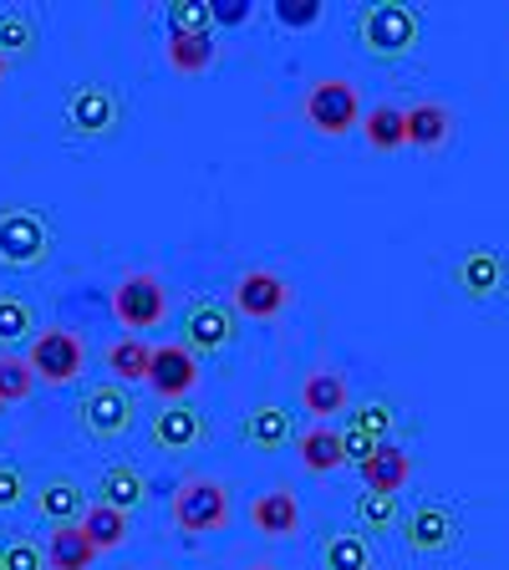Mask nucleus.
I'll return each mask as SVG.
<instances>
[{
    "label": "nucleus",
    "mask_w": 509,
    "mask_h": 570,
    "mask_svg": "<svg viewBox=\"0 0 509 570\" xmlns=\"http://www.w3.org/2000/svg\"><path fill=\"white\" fill-rule=\"evenodd\" d=\"M356 36H362V47L378 61H398L418 47L423 16L413 6H403V0H382V6H368V11L356 16Z\"/></svg>",
    "instance_id": "nucleus-1"
},
{
    "label": "nucleus",
    "mask_w": 509,
    "mask_h": 570,
    "mask_svg": "<svg viewBox=\"0 0 509 570\" xmlns=\"http://www.w3.org/2000/svg\"><path fill=\"white\" fill-rule=\"evenodd\" d=\"M112 316H118L123 332H154L158 321L168 316V291L154 271H133L112 285Z\"/></svg>",
    "instance_id": "nucleus-2"
},
{
    "label": "nucleus",
    "mask_w": 509,
    "mask_h": 570,
    "mask_svg": "<svg viewBox=\"0 0 509 570\" xmlns=\"http://www.w3.org/2000/svg\"><path fill=\"white\" fill-rule=\"evenodd\" d=\"M174 524L184 534H219L229 524V489L219 479H184L174 489Z\"/></svg>",
    "instance_id": "nucleus-3"
},
{
    "label": "nucleus",
    "mask_w": 509,
    "mask_h": 570,
    "mask_svg": "<svg viewBox=\"0 0 509 570\" xmlns=\"http://www.w3.org/2000/svg\"><path fill=\"white\" fill-rule=\"evenodd\" d=\"M301 107H306V122L321 138H342V132H352L356 122H362V97H356V87L346 82V77H321V82H311Z\"/></svg>",
    "instance_id": "nucleus-4"
},
{
    "label": "nucleus",
    "mask_w": 509,
    "mask_h": 570,
    "mask_svg": "<svg viewBox=\"0 0 509 570\" xmlns=\"http://www.w3.org/2000/svg\"><path fill=\"white\" fill-rule=\"evenodd\" d=\"M51 225L47 214L36 209H6L0 214V265H11V271H31L51 255Z\"/></svg>",
    "instance_id": "nucleus-5"
},
{
    "label": "nucleus",
    "mask_w": 509,
    "mask_h": 570,
    "mask_svg": "<svg viewBox=\"0 0 509 570\" xmlns=\"http://www.w3.org/2000/svg\"><path fill=\"white\" fill-rule=\"evenodd\" d=\"M26 362H31V372L47 382V387H67V382L87 367V342L71 332V326H47V332H36Z\"/></svg>",
    "instance_id": "nucleus-6"
},
{
    "label": "nucleus",
    "mask_w": 509,
    "mask_h": 570,
    "mask_svg": "<svg viewBox=\"0 0 509 570\" xmlns=\"http://www.w3.org/2000/svg\"><path fill=\"white\" fill-rule=\"evenodd\" d=\"M133 413H138V407H133L123 382H97L82 403H77V417H82V428L92 439H123L133 428Z\"/></svg>",
    "instance_id": "nucleus-7"
},
{
    "label": "nucleus",
    "mask_w": 509,
    "mask_h": 570,
    "mask_svg": "<svg viewBox=\"0 0 509 570\" xmlns=\"http://www.w3.org/2000/svg\"><path fill=\"white\" fill-rule=\"evenodd\" d=\"M296 301V291H291V281L275 271H245L235 281V296H229V306L239 311L245 321H275L285 306Z\"/></svg>",
    "instance_id": "nucleus-8"
},
{
    "label": "nucleus",
    "mask_w": 509,
    "mask_h": 570,
    "mask_svg": "<svg viewBox=\"0 0 509 570\" xmlns=\"http://www.w3.org/2000/svg\"><path fill=\"white\" fill-rule=\"evenodd\" d=\"M118 118H123V102L107 82H82L67 97V128L77 138H102V132L118 128Z\"/></svg>",
    "instance_id": "nucleus-9"
},
{
    "label": "nucleus",
    "mask_w": 509,
    "mask_h": 570,
    "mask_svg": "<svg viewBox=\"0 0 509 570\" xmlns=\"http://www.w3.org/2000/svg\"><path fill=\"white\" fill-rule=\"evenodd\" d=\"M194 382H199V356L184 342H164L154 346V362H148V387L158 392V403H178L189 397Z\"/></svg>",
    "instance_id": "nucleus-10"
},
{
    "label": "nucleus",
    "mask_w": 509,
    "mask_h": 570,
    "mask_svg": "<svg viewBox=\"0 0 509 570\" xmlns=\"http://www.w3.org/2000/svg\"><path fill=\"white\" fill-rule=\"evenodd\" d=\"M459 514L449 510V504H418L413 514H408V524H403V534H408V546L418 550V556H439V550H449L453 540H459Z\"/></svg>",
    "instance_id": "nucleus-11"
},
{
    "label": "nucleus",
    "mask_w": 509,
    "mask_h": 570,
    "mask_svg": "<svg viewBox=\"0 0 509 570\" xmlns=\"http://www.w3.org/2000/svg\"><path fill=\"white\" fill-rule=\"evenodd\" d=\"M249 524L261 534H271V540H291V534L301 530V499L291 484H275L265 489L255 504H249Z\"/></svg>",
    "instance_id": "nucleus-12"
},
{
    "label": "nucleus",
    "mask_w": 509,
    "mask_h": 570,
    "mask_svg": "<svg viewBox=\"0 0 509 570\" xmlns=\"http://www.w3.org/2000/svg\"><path fill=\"white\" fill-rule=\"evenodd\" d=\"M346 372L336 367H316L306 372V382H301V413H311L316 423H332L336 413H346Z\"/></svg>",
    "instance_id": "nucleus-13"
},
{
    "label": "nucleus",
    "mask_w": 509,
    "mask_h": 570,
    "mask_svg": "<svg viewBox=\"0 0 509 570\" xmlns=\"http://www.w3.org/2000/svg\"><path fill=\"white\" fill-rule=\"evenodd\" d=\"M229 336H235L229 311L214 306V301H194L189 316H184V346L189 352H219V346H229Z\"/></svg>",
    "instance_id": "nucleus-14"
},
{
    "label": "nucleus",
    "mask_w": 509,
    "mask_h": 570,
    "mask_svg": "<svg viewBox=\"0 0 509 570\" xmlns=\"http://www.w3.org/2000/svg\"><path fill=\"white\" fill-rule=\"evenodd\" d=\"M408 479H413V453L398 443H378V453L362 463V489H372V494H398V489H408Z\"/></svg>",
    "instance_id": "nucleus-15"
},
{
    "label": "nucleus",
    "mask_w": 509,
    "mask_h": 570,
    "mask_svg": "<svg viewBox=\"0 0 509 570\" xmlns=\"http://www.w3.org/2000/svg\"><path fill=\"white\" fill-rule=\"evenodd\" d=\"M245 443L249 449H261V453H275V449H285V443L296 439V423H291V413H285L281 403H255L245 413Z\"/></svg>",
    "instance_id": "nucleus-16"
},
{
    "label": "nucleus",
    "mask_w": 509,
    "mask_h": 570,
    "mask_svg": "<svg viewBox=\"0 0 509 570\" xmlns=\"http://www.w3.org/2000/svg\"><path fill=\"white\" fill-rule=\"evenodd\" d=\"M199 439H209V423H204V413L199 407H189V403H168L164 413L154 417V443L158 449H194Z\"/></svg>",
    "instance_id": "nucleus-17"
},
{
    "label": "nucleus",
    "mask_w": 509,
    "mask_h": 570,
    "mask_svg": "<svg viewBox=\"0 0 509 570\" xmlns=\"http://www.w3.org/2000/svg\"><path fill=\"white\" fill-rule=\"evenodd\" d=\"M164 57L178 77H199V71H209L219 61V47H214L209 31H168Z\"/></svg>",
    "instance_id": "nucleus-18"
},
{
    "label": "nucleus",
    "mask_w": 509,
    "mask_h": 570,
    "mask_svg": "<svg viewBox=\"0 0 509 570\" xmlns=\"http://www.w3.org/2000/svg\"><path fill=\"white\" fill-rule=\"evenodd\" d=\"M148 499V479H143L138 463H107L102 479H97V504H112V510H138Z\"/></svg>",
    "instance_id": "nucleus-19"
},
{
    "label": "nucleus",
    "mask_w": 509,
    "mask_h": 570,
    "mask_svg": "<svg viewBox=\"0 0 509 570\" xmlns=\"http://www.w3.org/2000/svg\"><path fill=\"white\" fill-rule=\"evenodd\" d=\"M453 281H459L463 296L489 301V296H499V285H505V261H499L495 249H469L459 261V271H453Z\"/></svg>",
    "instance_id": "nucleus-20"
},
{
    "label": "nucleus",
    "mask_w": 509,
    "mask_h": 570,
    "mask_svg": "<svg viewBox=\"0 0 509 570\" xmlns=\"http://www.w3.org/2000/svg\"><path fill=\"white\" fill-rule=\"evenodd\" d=\"M296 453H301V463H306L311 474H336V469H346L342 428H332V423L306 428V433L296 439Z\"/></svg>",
    "instance_id": "nucleus-21"
},
{
    "label": "nucleus",
    "mask_w": 509,
    "mask_h": 570,
    "mask_svg": "<svg viewBox=\"0 0 509 570\" xmlns=\"http://www.w3.org/2000/svg\"><path fill=\"white\" fill-rule=\"evenodd\" d=\"M97 550L82 534V524H57L47 540V570H92Z\"/></svg>",
    "instance_id": "nucleus-22"
},
{
    "label": "nucleus",
    "mask_w": 509,
    "mask_h": 570,
    "mask_svg": "<svg viewBox=\"0 0 509 570\" xmlns=\"http://www.w3.org/2000/svg\"><path fill=\"white\" fill-rule=\"evenodd\" d=\"M453 138V107L443 102H413L408 107V142L413 148H439Z\"/></svg>",
    "instance_id": "nucleus-23"
},
{
    "label": "nucleus",
    "mask_w": 509,
    "mask_h": 570,
    "mask_svg": "<svg viewBox=\"0 0 509 570\" xmlns=\"http://www.w3.org/2000/svg\"><path fill=\"white\" fill-rule=\"evenodd\" d=\"M321 570H378L368 534L332 530V534H326V546H321Z\"/></svg>",
    "instance_id": "nucleus-24"
},
{
    "label": "nucleus",
    "mask_w": 509,
    "mask_h": 570,
    "mask_svg": "<svg viewBox=\"0 0 509 570\" xmlns=\"http://www.w3.org/2000/svg\"><path fill=\"white\" fill-rule=\"evenodd\" d=\"M36 510L47 514L51 524H82L87 494H82V484H71V479H51V484H41V494H36Z\"/></svg>",
    "instance_id": "nucleus-25"
},
{
    "label": "nucleus",
    "mask_w": 509,
    "mask_h": 570,
    "mask_svg": "<svg viewBox=\"0 0 509 570\" xmlns=\"http://www.w3.org/2000/svg\"><path fill=\"white\" fill-rule=\"evenodd\" d=\"M82 534L92 540V550L102 556V550H118L123 540L133 534V520L123 510H112V504H87L82 514Z\"/></svg>",
    "instance_id": "nucleus-26"
},
{
    "label": "nucleus",
    "mask_w": 509,
    "mask_h": 570,
    "mask_svg": "<svg viewBox=\"0 0 509 570\" xmlns=\"http://www.w3.org/2000/svg\"><path fill=\"white\" fill-rule=\"evenodd\" d=\"M148 362H154V346L143 336H123V342L107 346V372L128 387V382H148Z\"/></svg>",
    "instance_id": "nucleus-27"
},
{
    "label": "nucleus",
    "mask_w": 509,
    "mask_h": 570,
    "mask_svg": "<svg viewBox=\"0 0 509 570\" xmlns=\"http://www.w3.org/2000/svg\"><path fill=\"white\" fill-rule=\"evenodd\" d=\"M368 142L378 148V154H398V148H408V112L403 107H392V102H382V107H372L368 112Z\"/></svg>",
    "instance_id": "nucleus-28"
},
{
    "label": "nucleus",
    "mask_w": 509,
    "mask_h": 570,
    "mask_svg": "<svg viewBox=\"0 0 509 570\" xmlns=\"http://www.w3.org/2000/svg\"><path fill=\"white\" fill-rule=\"evenodd\" d=\"M356 520L368 524V534H388L392 524H398V494H372V489H362V494H356Z\"/></svg>",
    "instance_id": "nucleus-29"
},
{
    "label": "nucleus",
    "mask_w": 509,
    "mask_h": 570,
    "mask_svg": "<svg viewBox=\"0 0 509 570\" xmlns=\"http://www.w3.org/2000/svg\"><path fill=\"white\" fill-rule=\"evenodd\" d=\"M36 387V372L26 356H0V407L6 403H26Z\"/></svg>",
    "instance_id": "nucleus-30"
},
{
    "label": "nucleus",
    "mask_w": 509,
    "mask_h": 570,
    "mask_svg": "<svg viewBox=\"0 0 509 570\" xmlns=\"http://www.w3.org/2000/svg\"><path fill=\"white\" fill-rule=\"evenodd\" d=\"M36 47V21L26 11H6L0 16V51L6 57H21V51Z\"/></svg>",
    "instance_id": "nucleus-31"
},
{
    "label": "nucleus",
    "mask_w": 509,
    "mask_h": 570,
    "mask_svg": "<svg viewBox=\"0 0 509 570\" xmlns=\"http://www.w3.org/2000/svg\"><path fill=\"white\" fill-rule=\"evenodd\" d=\"M26 332H31V306L21 296H0V346L21 342Z\"/></svg>",
    "instance_id": "nucleus-32"
},
{
    "label": "nucleus",
    "mask_w": 509,
    "mask_h": 570,
    "mask_svg": "<svg viewBox=\"0 0 509 570\" xmlns=\"http://www.w3.org/2000/svg\"><path fill=\"white\" fill-rule=\"evenodd\" d=\"M209 0H174L168 6V31H209Z\"/></svg>",
    "instance_id": "nucleus-33"
},
{
    "label": "nucleus",
    "mask_w": 509,
    "mask_h": 570,
    "mask_svg": "<svg viewBox=\"0 0 509 570\" xmlns=\"http://www.w3.org/2000/svg\"><path fill=\"white\" fill-rule=\"evenodd\" d=\"M346 428H356V433H368L372 443H388V428H392V407L388 403H362L352 413V423Z\"/></svg>",
    "instance_id": "nucleus-34"
},
{
    "label": "nucleus",
    "mask_w": 509,
    "mask_h": 570,
    "mask_svg": "<svg viewBox=\"0 0 509 570\" xmlns=\"http://www.w3.org/2000/svg\"><path fill=\"white\" fill-rule=\"evenodd\" d=\"M275 21H281L285 31H306V26L321 21V0H281V6H275Z\"/></svg>",
    "instance_id": "nucleus-35"
},
{
    "label": "nucleus",
    "mask_w": 509,
    "mask_h": 570,
    "mask_svg": "<svg viewBox=\"0 0 509 570\" xmlns=\"http://www.w3.org/2000/svg\"><path fill=\"white\" fill-rule=\"evenodd\" d=\"M0 560H6V570H47V556H41L36 540H11L0 550Z\"/></svg>",
    "instance_id": "nucleus-36"
},
{
    "label": "nucleus",
    "mask_w": 509,
    "mask_h": 570,
    "mask_svg": "<svg viewBox=\"0 0 509 570\" xmlns=\"http://www.w3.org/2000/svg\"><path fill=\"white\" fill-rule=\"evenodd\" d=\"M26 499V474L16 463H0V510H16Z\"/></svg>",
    "instance_id": "nucleus-37"
},
{
    "label": "nucleus",
    "mask_w": 509,
    "mask_h": 570,
    "mask_svg": "<svg viewBox=\"0 0 509 570\" xmlns=\"http://www.w3.org/2000/svg\"><path fill=\"white\" fill-rule=\"evenodd\" d=\"M342 449H346V463H368L378 453V443L368 433H356V428H342Z\"/></svg>",
    "instance_id": "nucleus-38"
},
{
    "label": "nucleus",
    "mask_w": 509,
    "mask_h": 570,
    "mask_svg": "<svg viewBox=\"0 0 509 570\" xmlns=\"http://www.w3.org/2000/svg\"><path fill=\"white\" fill-rule=\"evenodd\" d=\"M209 16H214L219 26H245V21H249V0H214Z\"/></svg>",
    "instance_id": "nucleus-39"
},
{
    "label": "nucleus",
    "mask_w": 509,
    "mask_h": 570,
    "mask_svg": "<svg viewBox=\"0 0 509 570\" xmlns=\"http://www.w3.org/2000/svg\"><path fill=\"white\" fill-rule=\"evenodd\" d=\"M6 71H11V57H6V51H0V82H6Z\"/></svg>",
    "instance_id": "nucleus-40"
},
{
    "label": "nucleus",
    "mask_w": 509,
    "mask_h": 570,
    "mask_svg": "<svg viewBox=\"0 0 509 570\" xmlns=\"http://www.w3.org/2000/svg\"><path fill=\"white\" fill-rule=\"evenodd\" d=\"M245 570H281V566H245Z\"/></svg>",
    "instance_id": "nucleus-41"
},
{
    "label": "nucleus",
    "mask_w": 509,
    "mask_h": 570,
    "mask_svg": "<svg viewBox=\"0 0 509 570\" xmlns=\"http://www.w3.org/2000/svg\"><path fill=\"white\" fill-rule=\"evenodd\" d=\"M0 570H6V560H0Z\"/></svg>",
    "instance_id": "nucleus-42"
}]
</instances>
